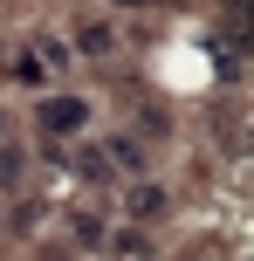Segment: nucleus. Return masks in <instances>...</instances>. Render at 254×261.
<instances>
[{"mask_svg": "<svg viewBox=\"0 0 254 261\" xmlns=\"http://www.w3.org/2000/svg\"><path fill=\"white\" fill-rule=\"evenodd\" d=\"M103 248H110V261H151V254H158L145 227H117V234H110Z\"/></svg>", "mask_w": 254, "mask_h": 261, "instance_id": "4", "label": "nucleus"}, {"mask_svg": "<svg viewBox=\"0 0 254 261\" xmlns=\"http://www.w3.org/2000/svg\"><path fill=\"white\" fill-rule=\"evenodd\" d=\"M124 7H137V0H124Z\"/></svg>", "mask_w": 254, "mask_h": 261, "instance_id": "11", "label": "nucleus"}, {"mask_svg": "<svg viewBox=\"0 0 254 261\" xmlns=\"http://www.w3.org/2000/svg\"><path fill=\"white\" fill-rule=\"evenodd\" d=\"M21 179H27V151L0 138V193H21Z\"/></svg>", "mask_w": 254, "mask_h": 261, "instance_id": "6", "label": "nucleus"}, {"mask_svg": "<svg viewBox=\"0 0 254 261\" xmlns=\"http://www.w3.org/2000/svg\"><path fill=\"white\" fill-rule=\"evenodd\" d=\"M69 234H76L82 248H103V220H96L90 206H76V213H69Z\"/></svg>", "mask_w": 254, "mask_h": 261, "instance_id": "8", "label": "nucleus"}, {"mask_svg": "<svg viewBox=\"0 0 254 261\" xmlns=\"http://www.w3.org/2000/svg\"><path fill=\"white\" fill-rule=\"evenodd\" d=\"M103 158H110V165H117V172H145V138H124V130H117Z\"/></svg>", "mask_w": 254, "mask_h": 261, "instance_id": "7", "label": "nucleus"}, {"mask_svg": "<svg viewBox=\"0 0 254 261\" xmlns=\"http://www.w3.org/2000/svg\"><path fill=\"white\" fill-rule=\"evenodd\" d=\"M137 130H145V144H158V138H172V117H165L158 103H145L137 110Z\"/></svg>", "mask_w": 254, "mask_h": 261, "instance_id": "9", "label": "nucleus"}, {"mask_svg": "<svg viewBox=\"0 0 254 261\" xmlns=\"http://www.w3.org/2000/svg\"><path fill=\"white\" fill-rule=\"evenodd\" d=\"M165 206H172V193H165L158 179H131V186H124V213H131V227L165 220Z\"/></svg>", "mask_w": 254, "mask_h": 261, "instance_id": "2", "label": "nucleus"}, {"mask_svg": "<svg viewBox=\"0 0 254 261\" xmlns=\"http://www.w3.org/2000/svg\"><path fill=\"white\" fill-rule=\"evenodd\" d=\"M35 124L48 130V138H76V130H90V103H82V96H41Z\"/></svg>", "mask_w": 254, "mask_h": 261, "instance_id": "1", "label": "nucleus"}, {"mask_svg": "<svg viewBox=\"0 0 254 261\" xmlns=\"http://www.w3.org/2000/svg\"><path fill=\"white\" fill-rule=\"evenodd\" d=\"M0 130H7V117H0Z\"/></svg>", "mask_w": 254, "mask_h": 261, "instance_id": "12", "label": "nucleus"}, {"mask_svg": "<svg viewBox=\"0 0 254 261\" xmlns=\"http://www.w3.org/2000/svg\"><path fill=\"white\" fill-rule=\"evenodd\" d=\"M7 76L21 83V90H48V55H41V48H14L7 55Z\"/></svg>", "mask_w": 254, "mask_h": 261, "instance_id": "3", "label": "nucleus"}, {"mask_svg": "<svg viewBox=\"0 0 254 261\" xmlns=\"http://www.w3.org/2000/svg\"><path fill=\"white\" fill-rule=\"evenodd\" d=\"M76 165H82V179H90V186L110 179V158H103V151H76Z\"/></svg>", "mask_w": 254, "mask_h": 261, "instance_id": "10", "label": "nucleus"}, {"mask_svg": "<svg viewBox=\"0 0 254 261\" xmlns=\"http://www.w3.org/2000/svg\"><path fill=\"white\" fill-rule=\"evenodd\" d=\"M76 48L103 62V55H117V28H110V21H82V28H76Z\"/></svg>", "mask_w": 254, "mask_h": 261, "instance_id": "5", "label": "nucleus"}]
</instances>
